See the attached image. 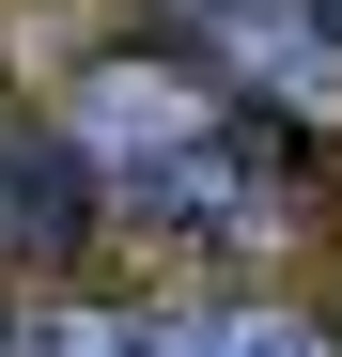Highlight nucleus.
<instances>
[{
	"instance_id": "nucleus-1",
	"label": "nucleus",
	"mask_w": 342,
	"mask_h": 357,
	"mask_svg": "<svg viewBox=\"0 0 342 357\" xmlns=\"http://www.w3.org/2000/svg\"><path fill=\"white\" fill-rule=\"evenodd\" d=\"M47 125H63V155H78L109 233H156L187 264H296L327 233V155L280 140L187 47H94Z\"/></svg>"
},
{
	"instance_id": "nucleus-2",
	"label": "nucleus",
	"mask_w": 342,
	"mask_h": 357,
	"mask_svg": "<svg viewBox=\"0 0 342 357\" xmlns=\"http://www.w3.org/2000/svg\"><path fill=\"white\" fill-rule=\"evenodd\" d=\"M187 47L202 78H234L280 140L342 155V0H187Z\"/></svg>"
},
{
	"instance_id": "nucleus-3",
	"label": "nucleus",
	"mask_w": 342,
	"mask_h": 357,
	"mask_svg": "<svg viewBox=\"0 0 342 357\" xmlns=\"http://www.w3.org/2000/svg\"><path fill=\"white\" fill-rule=\"evenodd\" d=\"M140 357H342V326L265 280H218V295H140Z\"/></svg>"
},
{
	"instance_id": "nucleus-4",
	"label": "nucleus",
	"mask_w": 342,
	"mask_h": 357,
	"mask_svg": "<svg viewBox=\"0 0 342 357\" xmlns=\"http://www.w3.org/2000/svg\"><path fill=\"white\" fill-rule=\"evenodd\" d=\"M16 357H140V295L47 280V295H16Z\"/></svg>"
},
{
	"instance_id": "nucleus-5",
	"label": "nucleus",
	"mask_w": 342,
	"mask_h": 357,
	"mask_svg": "<svg viewBox=\"0 0 342 357\" xmlns=\"http://www.w3.org/2000/svg\"><path fill=\"white\" fill-rule=\"evenodd\" d=\"M0 357H16V295H0Z\"/></svg>"
}]
</instances>
